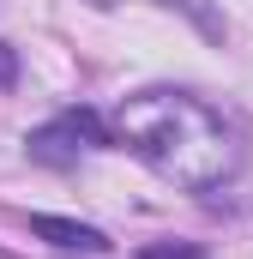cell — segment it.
<instances>
[{
	"label": "cell",
	"instance_id": "obj_1",
	"mask_svg": "<svg viewBox=\"0 0 253 259\" xmlns=\"http://www.w3.org/2000/svg\"><path fill=\"white\" fill-rule=\"evenodd\" d=\"M115 145H126L133 157H145L163 181L175 187H217L241 169V139L235 127L205 103V97H187V91H139L115 109V127H109Z\"/></svg>",
	"mask_w": 253,
	"mask_h": 259
},
{
	"label": "cell",
	"instance_id": "obj_2",
	"mask_svg": "<svg viewBox=\"0 0 253 259\" xmlns=\"http://www.w3.org/2000/svg\"><path fill=\"white\" fill-rule=\"evenodd\" d=\"M30 235H36V241H49V247H66V253H103V247H109V235H103V229L72 223V217H49V211H36V217H30Z\"/></svg>",
	"mask_w": 253,
	"mask_h": 259
},
{
	"label": "cell",
	"instance_id": "obj_3",
	"mask_svg": "<svg viewBox=\"0 0 253 259\" xmlns=\"http://www.w3.org/2000/svg\"><path fill=\"white\" fill-rule=\"evenodd\" d=\"M30 157L36 163H55V169H66V163H78V127L72 121H55V127H36L30 139Z\"/></svg>",
	"mask_w": 253,
	"mask_h": 259
},
{
	"label": "cell",
	"instance_id": "obj_4",
	"mask_svg": "<svg viewBox=\"0 0 253 259\" xmlns=\"http://www.w3.org/2000/svg\"><path fill=\"white\" fill-rule=\"evenodd\" d=\"M169 6H175V12H187V18L199 24V30H205V36H211V42H223V18H217L205 0H169Z\"/></svg>",
	"mask_w": 253,
	"mask_h": 259
},
{
	"label": "cell",
	"instance_id": "obj_5",
	"mask_svg": "<svg viewBox=\"0 0 253 259\" xmlns=\"http://www.w3.org/2000/svg\"><path fill=\"white\" fill-rule=\"evenodd\" d=\"M12 84H18V49L0 42V91H12Z\"/></svg>",
	"mask_w": 253,
	"mask_h": 259
},
{
	"label": "cell",
	"instance_id": "obj_6",
	"mask_svg": "<svg viewBox=\"0 0 253 259\" xmlns=\"http://www.w3.org/2000/svg\"><path fill=\"white\" fill-rule=\"evenodd\" d=\"M139 259H199V247H145Z\"/></svg>",
	"mask_w": 253,
	"mask_h": 259
},
{
	"label": "cell",
	"instance_id": "obj_7",
	"mask_svg": "<svg viewBox=\"0 0 253 259\" xmlns=\"http://www.w3.org/2000/svg\"><path fill=\"white\" fill-rule=\"evenodd\" d=\"M91 6H103V12H109V6H115V0H91Z\"/></svg>",
	"mask_w": 253,
	"mask_h": 259
},
{
	"label": "cell",
	"instance_id": "obj_8",
	"mask_svg": "<svg viewBox=\"0 0 253 259\" xmlns=\"http://www.w3.org/2000/svg\"><path fill=\"white\" fill-rule=\"evenodd\" d=\"M0 259H12V253H0Z\"/></svg>",
	"mask_w": 253,
	"mask_h": 259
}]
</instances>
